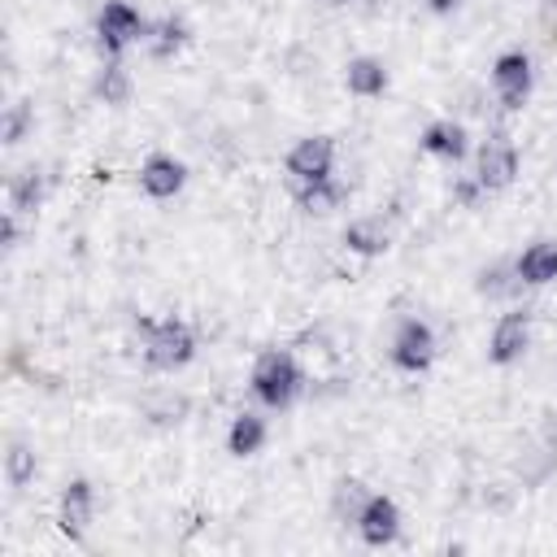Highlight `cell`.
Returning <instances> with one entry per match:
<instances>
[{
  "label": "cell",
  "instance_id": "obj_1",
  "mask_svg": "<svg viewBox=\"0 0 557 557\" xmlns=\"http://www.w3.org/2000/svg\"><path fill=\"white\" fill-rule=\"evenodd\" d=\"M252 392H257L261 405L287 409L300 396V366H296V357L283 352V348H265L252 361Z\"/></svg>",
  "mask_w": 557,
  "mask_h": 557
},
{
  "label": "cell",
  "instance_id": "obj_2",
  "mask_svg": "<svg viewBox=\"0 0 557 557\" xmlns=\"http://www.w3.org/2000/svg\"><path fill=\"white\" fill-rule=\"evenodd\" d=\"M144 361L152 370H178L196 357V335L187 322L178 318H161V322H144Z\"/></svg>",
  "mask_w": 557,
  "mask_h": 557
},
{
  "label": "cell",
  "instance_id": "obj_3",
  "mask_svg": "<svg viewBox=\"0 0 557 557\" xmlns=\"http://www.w3.org/2000/svg\"><path fill=\"white\" fill-rule=\"evenodd\" d=\"M335 170V139L331 135H305L287 152V174L292 183H331Z\"/></svg>",
  "mask_w": 557,
  "mask_h": 557
},
{
  "label": "cell",
  "instance_id": "obj_4",
  "mask_svg": "<svg viewBox=\"0 0 557 557\" xmlns=\"http://www.w3.org/2000/svg\"><path fill=\"white\" fill-rule=\"evenodd\" d=\"M435 361V331L422 318H405L392 335V366L405 374H422Z\"/></svg>",
  "mask_w": 557,
  "mask_h": 557
},
{
  "label": "cell",
  "instance_id": "obj_5",
  "mask_svg": "<svg viewBox=\"0 0 557 557\" xmlns=\"http://www.w3.org/2000/svg\"><path fill=\"white\" fill-rule=\"evenodd\" d=\"M96 35H100V48L117 57L122 48H131L135 39H144V17L126 0H104V9L96 17Z\"/></svg>",
  "mask_w": 557,
  "mask_h": 557
},
{
  "label": "cell",
  "instance_id": "obj_6",
  "mask_svg": "<svg viewBox=\"0 0 557 557\" xmlns=\"http://www.w3.org/2000/svg\"><path fill=\"white\" fill-rule=\"evenodd\" d=\"M513 174H518V148L509 144V135L483 139V148L474 157V183L483 191H500V187L513 183Z\"/></svg>",
  "mask_w": 557,
  "mask_h": 557
},
{
  "label": "cell",
  "instance_id": "obj_7",
  "mask_svg": "<svg viewBox=\"0 0 557 557\" xmlns=\"http://www.w3.org/2000/svg\"><path fill=\"white\" fill-rule=\"evenodd\" d=\"M492 87H496V96H500L509 109H522V104L531 100V87H535L531 57H527V52H500L496 65H492Z\"/></svg>",
  "mask_w": 557,
  "mask_h": 557
},
{
  "label": "cell",
  "instance_id": "obj_8",
  "mask_svg": "<svg viewBox=\"0 0 557 557\" xmlns=\"http://www.w3.org/2000/svg\"><path fill=\"white\" fill-rule=\"evenodd\" d=\"M527 344H531V318H527L522 309H509V313H500L496 326H492L487 357H492L496 366H513V361L527 352Z\"/></svg>",
  "mask_w": 557,
  "mask_h": 557
},
{
  "label": "cell",
  "instance_id": "obj_9",
  "mask_svg": "<svg viewBox=\"0 0 557 557\" xmlns=\"http://www.w3.org/2000/svg\"><path fill=\"white\" fill-rule=\"evenodd\" d=\"M352 527L361 531V540H366V544L383 548V544H392V540L400 535V509H396V500H392V496H374V492H370Z\"/></svg>",
  "mask_w": 557,
  "mask_h": 557
},
{
  "label": "cell",
  "instance_id": "obj_10",
  "mask_svg": "<svg viewBox=\"0 0 557 557\" xmlns=\"http://www.w3.org/2000/svg\"><path fill=\"white\" fill-rule=\"evenodd\" d=\"M183 183H187V165H183L178 157H170V152H152V157L139 165V191L152 196V200L178 196Z\"/></svg>",
  "mask_w": 557,
  "mask_h": 557
},
{
  "label": "cell",
  "instance_id": "obj_11",
  "mask_svg": "<svg viewBox=\"0 0 557 557\" xmlns=\"http://www.w3.org/2000/svg\"><path fill=\"white\" fill-rule=\"evenodd\" d=\"M57 518H61V531H65L70 540H83V535H87V527H91V518H96V492H91L87 479L65 483L61 505H57Z\"/></svg>",
  "mask_w": 557,
  "mask_h": 557
},
{
  "label": "cell",
  "instance_id": "obj_12",
  "mask_svg": "<svg viewBox=\"0 0 557 557\" xmlns=\"http://www.w3.org/2000/svg\"><path fill=\"white\" fill-rule=\"evenodd\" d=\"M513 274L518 283H531V287H544V283H557V239H535L518 252L513 261Z\"/></svg>",
  "mask_w": 557,
  "mask_h": 557
},
{
  "label": "cell",
  "instance_id": "obj_13",
  "mask_svg": "<svg viewBox=\"0 0 557 557\" xmlns=\"http://www.w3.org/2000/svg\"><path fill=\"white\" fill-rule=\"evenodd\" d=\"M422 148H426L431 157H440V161H466V157H470V135H466L461 122L440 117V122H431V126L422 131Z\"/></svg>",
  "mask_w": 557,
  "mask_h": 557
},
{
  "label": "cell",
  "instance_id": "obj_14",
  "mask_svg": "<svg viewBox=\"0 0 557 557\" xmlns=\"http://www.w3.org/2000/svg\"><path fill=\"white\" fill-rule=\"evenodd\" d=\"M344 87L352 96H361V100H374V96L387 91V65L379 57H352L344 65Z\"/></svg>",
  "mask_w": 557,
  "mask_h": 557
},
{
  "label": "cell",
  "instance_id": "obj_15",
  "mask_svg": "<svg viewBox=\"0 0 557 557\" xmlns=\"http://www.w3.org/2000/svg\"><path fill=\"white\" fill-rule=\"evenodd\" d=\"M265 418L261 413H235L231 418V431H226V448L235 453V457H252V453H261V444H265Z\"/></svg>",
  "mask_w": 557,
  "mask_h": 557
},
{
  "label": "cell",
  "instance_id": "obj_16",
  "mask_svg": "<svg viewBox=\"0 0 557 557\" xmlns=\"http://www.w3.org/2000/svg\"><path fill=\"white\" fill-rule=\"evenodd\" d=\"M344 244H348L352 252H361V257L387 252V226H383V218H357V222H348Z\"/></svg>",
  "mask_w": 557,
  "mask_h": 557
},
{
  "label": "cell",
  "instance_id": "obj_17",
  "mask_svg": "<svg viewBox=\"0 0 557 557\" xmlns=\"http://www.w3.org/2000/svg\"><path fill=\"white\" fill-rule=\"evenodd\" d=\"M4 474H9V483H13V487H22V483L35 474V453H30V448H22V444H13V448L4 453Z\"/></svg>",
  "mask_w": 557,
  "mask_h": 557
},
{
  "label": "cell",
  "instance_id": "obj_18",
  "mask_svg": "<svg viewBox=\"0 0 557 557\" xmlns=\"http://www.w3.org/2000/svg\"><path fill=\"white\" fill-rule=\"evenodd\" d=\"M100 96H104L109 104H122V100L131 96V78L122 74V65H109V70L100 74Z\"/></svg>",
  "mask_w": 557,
  "mask_h": 557
},
{
  "label": "cell",
  "instance_id": "obj_19",
  "mask_svg": "<svg viewBox=\"0 0 557 557\" xmlns=\"http://www.w3.org/2000/svg\"><path fill=\"white\" fill-rule=\"evenodd\" d=\"M457 4H461V0H435V9H440V13H444V9H457Z\"/></svg>",
  "mask_w": 557,
  "mask_h": 557
}]
</instances>
